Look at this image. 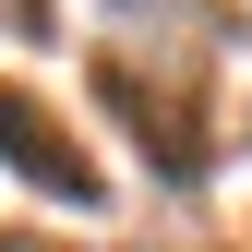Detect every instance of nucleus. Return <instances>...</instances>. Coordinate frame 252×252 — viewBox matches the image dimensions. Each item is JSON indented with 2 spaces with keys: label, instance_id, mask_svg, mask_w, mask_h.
Returning <instances> with one entry per match:
<instances>
[{
  "label": "nucleus",
  "instance_id": "nucleus-1",
  "mask_svg": "<svg viewBox=\"0 0 252 252\" xmlns=\"http://www.w3.org/2000/svg\"><path fill=\"white\" fill-rule=\"evenodd\" d=\"M84 84H96V108H108V120H132L144 168L168 180V192H192V180L216 168V144H204V108H192V84H144V72H132L120 48H96V72H84Z\"/></svg>",
  "mask_w": 252,
  "mask_h": 252
},
{
  "label": "nucleus",
  "instance_id": "nucleus-2",
  "mask_svg": "<svg viewBox=\"0 0 252 252\" xmlns=\"http://www.w3.org/2000/svg\"><path fill=\"white\" fill-rule=\"evenodd\" d=\"M0 168H12V180H36V192H60L72 216H96V192H108V180H96V156L60 132V108H48V96H24V84H0Z\"/></svg>",
  "mask_w": 252,
  "mask_h": 252
},
{
  "label": "nucleus",
  "instance_id": "nucleus-3",
  "mask_svg": "<svg viewBox=\"0 0 252 252\" xmlns=\"http://www.w3.org/2000/svg\"><path fill=\"white\" fill-rule=\"evenodd\" d=\"M0 36H48V0H0Z\"/></svg>",
  "mask_w": 252,
  "mask_h": 252
},
{
  "label": "nucleus",
  "instance_id": "nucleus-4",
  "mask_svg": "<svg viewBox=\"0 0 252 252\" xmlns=\"http://www.w3.org/2000/svg\"><path fill=\"white\" fill-rule=\"evenodd\" d=\"M0 252H60V240L48 228H0Z\"/></svg>",
  "mask_w": 252,
  "mask_h": 252
}]
</instances>
